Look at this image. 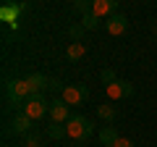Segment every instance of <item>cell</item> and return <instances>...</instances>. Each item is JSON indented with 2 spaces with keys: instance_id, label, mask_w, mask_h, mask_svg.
<instances>
[{
  "instance_id": "cell-13",
  "label": "cell",
  "mask_w": 157,
  "mask_h": 147,
  "mask_svg": "<svg viewBox=\"0 0 157 147\" xmlns=\"http://www.w3.org/2000/svg\"><path fill=\"white\" fill-rule=\"evenodd\" d=\"M18 13H21V6H6L3 11H0V16H3V21H11V24H16Z\"/></svg>"
},
{
  "instance_id": "cell-17",
  "label": "cell",
  "mask_w": 157,
  "mask_h": 147,
  "mask_svg": "<svg viewBox=\"0 0 157 147\" xmlns=\"http://www.w3.org/2000/svg\"><path fill=\"white\" fill-rule=\"evenodd\" d=\"M73 8L81 16H86V13H92V0H73Z\"/></svg>"
},
{
  "instance_id": "cell-5",
  "label": "cell",
  "mask_w": 157,
  "mask_h": 147,
  "mask_svg": "<svg viewBox=\"0 0 157 147\" xmlns=\"http://www.w3.org/2000/svg\"><path fill=\"white\" fill-rule=\"evenodd\" d=\"M50 118L52 124H68V118H71V105H68L66 100H52L50 102Z\"/></svg>"
},
{
  "instance_id": "cell-18",
  "label": "cell",
  "mask_w": 157,
  "mask_h": 147,
  "mask_svg": "<svg viewBox=\"0 0 157 147\" xmlns=\"http://www.w3.org/2000/svg\"><path fill=\"white\" fill-rule=\"evenodd\" d=\"M81 24H84V29H97V26H100V16H94V13H86V16L81 18Z\"/></svg>"
},
{
  "instance_id": "cell-22",
  "label": "cell",
  "mask_w": 157,
  "mask_h": 147,
  "mask_svg": "<svg viewBox=\"0 0 157 147\" xmlns=\"http://www.w3.org/2000/svg\"><path fill=\"white\" fill-rule=\"evenodd\" d=\"M50 87H52L55 92H63V89H66V84H63L60 79H50Z\"/></svg>"
},
{
  "instance_id": "cell-20",
  "label": "cell",
  "mask_w": 157,
  "mask_h": 147,
  "mask_svg": "<svg viewBox=\"0 0 157 147\" xmlns=\"http://www.w3.org/2000/svg\"><path fill=\"white\" fill-rule=\"evenodd\" d=\"M26 147H42L39 134H26Z\"/></svg>"
},
{
  "instance_id": "cell-2",
  "label": "cell",
  "mask_w": 157,
  "mask_h": 147,
  "mask_svg": "<svg viewBox=\"0 0 157 147\" xmlns=\"http://www.w3.org/2000/svg\"><path fill=\"white\" fill-rule=\"evenodd\" d=\"M68 129V137L71 139H86V137H92V131H94V126H92V121L86 118V116H71L66 124Z\"/></svg>"
},
{
  "instance_id": "cell-11",
  "label": "cell",
  "mask_w": 157,
  "mask_h": 147,
  "mask_svg": "<svg viewBox=\"0 0 157 147\" xmlns=\"http://www.w3.org/2000/svg\"><path fill=\"white\" fill-rule=\"evenodd\" d=\"M84 55H86L84 42H71V45L66 47V58H68V61H73V63H76V61H81Z\"/></svg>"
},
{
  "instance_id": "cell-6",
  "label": "cell",
  "mask_w": 157,
  "mask_h": 147,
  "mask_svg": "<svg viewBox=\"0 0 157 147\" xmlns=\"http://www.w3.org/2000/svg\"><path fill=\"white\" fill-rule=\"evenodd\" d=\"M105 92H107V97H110V100L131 97V95H134V84H131V81H126V79H118V81H113V84H107Z\"/></svg>"
},
{
  "instance_id": "cell-4",
  "label": "cell",
  "mask_w": 157,
  "mask_h": 147,
  "mask_svg": "<svg viewBox=\"0 0 157 147\" xmlns=\"http://www.w3.org/2000/svg\"><path fill=\"white\" fill-rule=\"evenodd\" d=\"M89 97V89L84 84H66V89L60 92V100H66L68 105H81Z\"/></svg>"
},
{
  "instance_id": "cell-10",
  "label": "cell",
  "mask_w": 157,
  "mask_h": 147,
  "mask_svg": "<svg viewBox=\"0 0 157 147\" xmlns=\"http://www.w3.org/2000/svg\"><path fill=\"white\" fill-rule=\"evenodd\" d=\"M26 81H29V89H32V95H39L45 87H50V79H47L45 74H29Z\"/></svg>"
},
{
  "instance_id": "cell-1",
  "label": "cell",
  "mask_w": 157,
  "mask_h": 147,
  "mask_svg": "<svg viewBox=\"0 0 157 147\" xmlns=\"http://www.w3.org/2000/svg\"><path fill=\"white\" fill-rule=\"evenodd\" d=\"M29 97H32V89H29V81L26 79H11L6 84V100H8L11 108L24 110V105H26Z\"/></svg>"
},
{
  "instance_id": "cell-15",
  "label": "cell",
  "mask_w": 157,
  "mask_h": 147,
  "mask_svg": "<svg viewBox=\"0 0 157 147\" xmlns=\"http://www.w3.org/2000/svg\"><path fill=\"white\" fill-rule=\"evenodd\" d=\"M47 134H50V139H63V137H68V129H66V124H52L47 129Z\"/></svg>"
},
{
  "instance_id": "cell-12",
  "label": "cell",
  "mask_w": 157,
  "mask_h": 147,
  "mask_svg": "<svg viewBox=\"0 0 157 147\" xmlns=\"http://www.w3.org/2000/svg\"><path fill=\"white\" fill-rule=\"evenodd\" d=\"M100 142H102L105 147H113V145L118 142V131L113 129V126H107V129H102V131H100Z\"/></svg>"
},
{
  "instance_id": "cell-8",
  "label": "cell",
  "mask_w": 157,
  "mask_h": 147,
  "mask_svg": "<svg viewBox=\"0 0 157 147\" xmlns=\"http://www.w3.org/2000/svg\"><path fill=\"white\" fill-rule=\"evenodd\" d=\"M105 29L113 34V37H121V34L128 29V18H126L123 13H113V16L105 21Z\"/></svg>"
},
{
  "instance_id": "cell-21",
  "label": "cell",
  "mask_w": 157,
  "mask_h": 147,
  "mask_svg": "<svg viewBox=\"0 0 157 147\" xmlns=\"http://www.w3.org/2000/svg\"><path fill=\"white\" fill-rule=\"evenodd\" d=\"M113 147H134V142H131V139H126V137H118V142H115Z\"/></svg>"
},
{
  "instance_id": "cell-16",
  "label": "cell",
  "mask_w": 157,
  "mask_h": 147,
  "mask_svg": "<svg viewBox=\"0 0 157 147\" xmlns=\"http://www.w3.org/2000/svg\"><path fill=\"white\" fill-rule=\"evenodd\" d=\"M84 32H86V29H84V24H73V26L68 29V34H71V40H73V42H81Z\"/></svg>"
},
{
  "instance_id": "cell-3",
  "label": "cell",
  "mask_w": 157,
  "mask_h": 147,
  "mask_svg": "<svg viewBox=\"0 0 157 147\" xmlns=\"http://www.w3.org/2000/svg\"><path fill=\"white\" fill-rule=\"evenodd\" d=\"M21 113H26L32 121H39L42 116H47V113H50V102H47L45 97H42V92H39V95H32V97L26 100V105H24V110H21Z\"/></svg>"
},
{
  "instance_id": "cell-9",
  "label": "cell",
  "mask_w": 157,
  "mask_h": 147,
  "mask_svg": "<svg viewBox=\"0 0 157 147\" xmlns=\"http://www.w3.org/2000/svg\"><path fill=\"white\" fill-rule=\"evenodd\" d=\"M32 124H34V121L29 118L26 113H16V116L11 118V129H8V131H11V134H29Z\"/></svg>"
},
{
  "instance_id": "cell-14",
  "label": "cell",
  "mask_w": 157,
  "mask_h": 147,
  "mask_svg": "<svg viewBox=\"0 0 157 147\" xmlns=\"http://www.w3.org/2000/svg\"><path fill=\"white\" fill-rule=\"evenodd\" d=\"M97 116L102 121H107V124H113L115 121V108L113 105H97Z\"/></svg>"
},
{
  "instance_id": "cell-19",
  "label": "cell",
  "mask_w": 157,
  "mask_h": 147,
  "mask_svg": "<svg viewBox=\"0 0 157 147\" xmlns=\"http://www.w3.org/2000/svg\"><path fill=\"white\" fill-rule=\"evenodd\" d=\"M100 81L107 87V84H113V81H118V76H115V71H113V68H105V71L100 74Z\"/></svg>"
},
{
  "instance_id": "cell-7",
  "label": "cell",
  "mask_w": 157,
  "mask_h": 147,
  "mask_svg": "<svg viewBox=\"0 0 157 147\" xmlns=\"http://www.w3.org/2000/svg\"><path fill=\"white\" fill-rule=\"evenodd\" d=\"M118 11V0H92V13L100 18H110Z\"/></svg>"
}]
</instances>
